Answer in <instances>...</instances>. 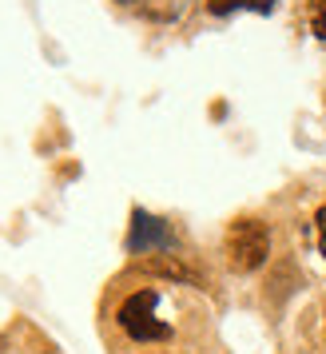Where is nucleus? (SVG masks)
<instances>
[{
	"mask_svg": "<svg viewBox=\"0 0 326 354\" xmlns=\"http://www.w3.org/2000/svg\"><path fill=\"white\" fill-rule=\"evenodd\" d=\"M223 251H227L231 271H239V274L259 271L267 263V255H271V231L259 219H239V223H231Z\"/></svg>",
	"mask_w": 326,
	"mask_h": 354,
	"instance_id": "f257e3e1",
	"label": "nucleus"
},
{
	"mask_svg": "<svg viewBox=\"0 0 326 354\" xmlns=\"http://www.w3.org/2000/svg\"><path fill=\"white\" fill-rule=\"evenodd\" d=\"M155 306H160V290H135L128 303L119 306V326L131 342H163L171 338V326L155 319Z\"/></svg>",
	"mask_w": 326,
	"mask_h": 354,
	"instance_id": "f03ea898",
	"label": "nucleus"
},
{
	"mask_svg": "<svg viewBox=\"0 0 326 354\" xmlns=\"http://www.w3.org/2000/svg\"><path fill=\"white\" fill-rule=\"evenodd\" d=\"M128 247L140 255V251H167V247H175V231L155 219V215H147V211H135L131 215V235H128Z\"/></svg>",
	"mask_w": 326,
	"mask_h": 354,
	"instance_id": "7ed1b4c3",
	"label": "nucleus"
},
{
	"mask_svg": "<svg viewBox=\"0 0 326 354\" xmlns=\"http://www.w3.org/2000/svg\"><path fill=\"white\" fill-rule=\"evenodd\" d=\"M314 231H318V251L326 259V207H318V215H314Z\"/></svg>",
	"mask_w": 326,
	"mask_h": 354,
	"instance_id": "20e7f679",
	"label": "nucleus"
},
{
	"mask_svg": "<svg viewBox=\"0 0 326 354\" xmlns=\"http://www.w3.org/2000/svg\"><path fill=\"white\" fill-rule=\"evenodd\" d=\"M314 32L318 40H326V4H314Z\"/></svg>",
	"mask_w": 326,
	"mask_h": 354,
	"instance_id": "39448f33",
	"label": "nucleus"
}]
</instances>
